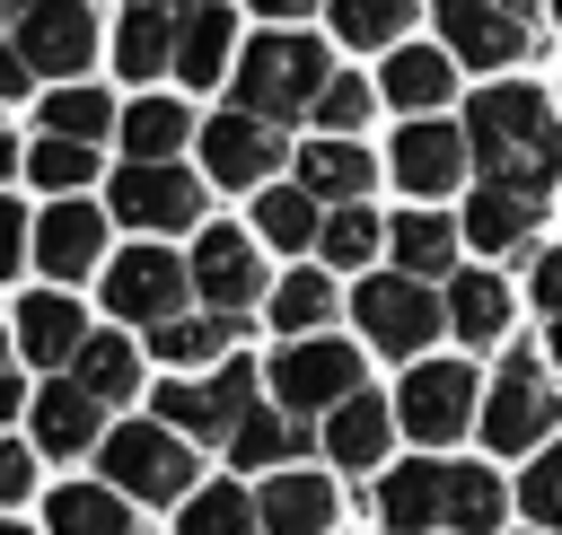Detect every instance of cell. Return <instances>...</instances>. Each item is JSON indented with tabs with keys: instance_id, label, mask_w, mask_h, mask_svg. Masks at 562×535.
<instances>
[{
	"instance_id": "cell-1",
	"label": "cell",
	"mask_w": 562,
	"mask_h": 535,
	"mask_svg": "<svg viewBox=\"0 0 562 535\" xmlns=\"http://www.w3.org/2000/svg\"><path fill=\"white\" fill-rule=\"evenodd\" d=\"M474 158H483V175L492 184H509V193H544L553 175H562V123H553V105H544V88H483L474 96Z\"/></svg>"
},
{
	"instance_id": "cell-2",
	"label": "cell",
	"mask_w": 562,
	"mask_h": 535,
	"mask_svg": "<svg viewBox=\"0 0 562 535\" xmlns=\"http://www.w3.org/2000/svg\"><path fill=\"white\" fill-rule=\"evenodd\" d=\"M325 79H334V61H325L316 35H281V26H272V35H255V44L237 53V105H246V114H272V123L316 114Z\"/></svg>"
},
{
	"instance_id": "cell-3",
	"label": "cell",
	"mask_w": 562,
	"mask_h": 535,
	"mask_svg": "<svg viewBox=\"0 0 562 535\" xmlns=\"http://www.w3.org/2000/svg\"><path fill=\"white\" fill-rule=\"evenodd\" d=\"M105 482L132 500H193V447L176 439V421H123L97 439Z\"/></svg>"
},
{
	"instance_id": "cell-4",
	"label": "cell",
	"mask_w": 562,
	"mask_h": 535,
	"mask_svg": "<svg viewBox=\"0 0 562 535\" xmlns=\"http://www.w3.org/2000/svg\"><path fill=\"white\" fill-rule=\"evenodd\" d=\"M351 316H360V333L378 342V351H395V360H413L430 333H439V298H430V281L422 272H378V281H360L351 289Z\"/></svg>"
},
{
	"instance_id": "cell-5",
	"label": "cell",
	"mask_w": 562,
	"mask_h": 535,
	"mask_svg": "<svg viewBox=\"0 0 562 535\" xmlns=\"http://www.w3.org/2000/svg\"><path fill=\"white\" fill-rule=\"evenodd\" d=\"M553 421H562V395H553L544 360H536V351H518V360L492 377V403H483V439H492V456H518V447H536Z\"/></svg>"
},
{
	"instance_id": "cell-6",
	"label": "cell",
	"mask_w": 562,
	"mask_h": 535,
	"mask_svg": "<svg viewBox=\"0 0 562 535\" xmlns=\"http://www.w3.org/2000/svg\"><path fill=\"white\" fill-rule=\"evenodd\" d=\"M114 219L123 228H193L202 219V184L176 158H132L114 175Z\"/></svg>"
},
{
	"instance_id": "cell-7",
	"label": "cell",
	"mask_w": 562,
	"mask_h": 535,
	"mask_svg": "<svg viewBox=\"0 0 562 535\" xmlns=\"http://www.w3.org/2000/svg\"><path fill=\"white\" fill-rule=\"evenodd\" d=\"M184 289H193V263H176V254H158V246H132V254L105 263V307H114L123 325H167Z\"/></svg>"
},
{
	"instance_id": "cell-8",
	"label": "cell",
	"mask_w": 562,
	"mask_h": 535,
	"mask_svg": "<svg viewBox=\"0 0 562 535\" xmlns=\"http://www.w3.org/2000/svg\"><path fill=\"white\" fill-rule=\"evenodd\" d=\"M395 421L413 430V439H457L465 421H474V368L465 360H422V368H404V395H395Z\"/></svg>"
},
{
	"instance_id": "cell-9",
	"label": "cell",
	"mask_w": 562,
	"mask_h": 535,
	"mask_svg": "<svg viewBox=\"0 0 562 535\" xmlns=\"http://www.w3.org/2000/svg\"><path fill=\"white\" fill-rule=\"evenodd\" d=\"M272 395L290 403V412H334L342 395H360V360H351V342H290L281 360H272Z\"/></svg>"
},
{
	"instance_id": "cell-10",
	"label": "cell",
	"mask_w": 562,
	"mask_h": 535,
	"mask_svg": "<svg viewBox=\"0 0 562 535\" xmlns=\"http://www.w3.org/2000/svg\"><path fill=\"white\" fill-rule=\"evenodd\" d=\"M465 149H474V132H457V123H430V114H413L404 132H395V149H386V167H395V184L413 193V202H439L457 175H465Z\"/></svg>"
},
{
	"instance_id": "cell-11",
	"label": "cell",
	"mask_w": 562,
	"mask_h": 535,
	"mask_svg": "<svg viewBox=\"0 0 562 535\" xmlns=\"http://www.w3.org/2000/svg\"><path fill=\"white\" fill-rule=\"evenodd\" d=\"M255 412V368L228 360L211 386H167L158 395V421H176L184 439H237V421Z\"/></svg>"
},
{
	"instance_id": "cell-12",
	"label": "cell",
	"mask_w": 562,
	"mask_h": 535,
	"mask_svg": "<svg viewBox=\"0 0 562 535\" xmlns=\"http://www.w3.org/2000/svg\"><path fill=\"white\" fill-rule=\"evenodd\" d=\"M430 9H439L448 53H457V61H474V70H509V61L527 53V26H518V9H509V0H430Z\"/></svg>"
},
{
	"instance_id": "cell-13",
	"label": "cell",
	"mask_w": 562,
	"mask_h": 535,
	"mask_svg": "<svg viewBox=\"0 0 562 535\" xmlns=\"http://www.w3.org/2000/svg\"><path fill=\"white\" fill-rule=\"evenodd\" d=\"M18 53H26L35 70H53V79H79V70L97 61V18H88L79 0H44V9L18 18Z\"/></svg>"
},
{
	"instance_id": "cell-14",
	"label": "cell",
	"mask_w": 562,
	"mask_h": 535,
	"mask_svg": "<svg viewBox=\"0 0 562 535\" xmlns=\"http://www.w3.org/2000/svg\"><path fill=\"white\" fill-rule=\"evenodd\" d=\"M281 158V123L272 114H211V132H202V167H211V184H263V167Z\"/></svg>"
},
{
	"instance_id": "cell-15",
	"label": "cell",
	"mask_w": 562,
	"mask_h": 535,
	"mask_svg": "<svg viewBox=\"0 0 562 535\" xmlns=\"http://www.w3.org/2000/svg\"><path fill=\"white\" fill-rule=\"evenodd\" d=\"M193 289H202L220 316H237V307L263 298V263H255L246 228H202V237H193Z\"/></svg>"
},
{
	"instance_id": "cell-16",
	"label": "cell",
	"mask_w": 562,
	"mask_h": 535,
	"mask_svg": "<svg viewBox=\"0 0 562 535\" xmlns=\"http://www.w3.org/2000/svg\"><path fill=\"white\" fill-rule=\"evenodd\" d=\"M35 263H44L53 281L97 272V263H105V210H88L79 193H61V202L35 219Z\"/></svg>"
},
{
	"instance_id": "cell-17",
	"label": "cell",
	"mask_w": 562,
	"mask_h": 535,
	"mask_svg": "<svg viewBox=\"0 0 562 535\" xmlns=\"http://www.w3.org/2000/svg\"><path fill=\"white\" fill-rule=\"evenodd\" d=\"M378 517H386V535H430V526H448V465H395L386 482H378Z\"/></svg>"
},
{
	"instance_id": "cell-18",
	"label": "cell",
	"mask_w": 562,
	"mask_h": 535,
	"mask_svg": "<svg viewBox=\"0 0 562 535\" xmlns=\"http://www.w3.org/2000/svg\"><path fill=\"white\" fill-rule=\"evenodd\" d=\"M79 342H88V325H79V298H61V289H26V298H18V351H26L35 368H61V360H79Z\"/></svg>"
},
{
	"instance_id": "cell-19",
	"label": "cell",
	"mask_w": 562,
	"mask_h": 535,
	"mask_svg": "<svg viewBox=\"0 0 562 535\" xmlns=\"http://www.w3.org/2000/svg\"><path fill=\"white\" fill-rule=\"evenodd\" d=\"M26 439L35 447H53V456H79V447H97L105 430H97V395L70 377V386H44L35 403H26Z\"/></svg>"
},
{
	"instance_id": "cell-20",
	"label": "cell",
	"mask_w": 562,
	"mask_h": 535,
	"mask_svg": "<svg viewBox=\"0 0 562 535\" xmlns=\"http://www.w3.org/2000/svg\"><path fill=\"white\" fill-rule=\"evenodd\" d=\"M255 500H263V526H272V535H325L334 509H342L334 482H325V474H299V465H281Z\"/></svg>"
},
{
	"instance_id": "cell-21",
	"label": "cell",
	"mask_w": 562,
	"mask_h": 535,
	"mask_svg": "<svg viewBox=\"0 0 562 535\" xmlns=\"http://www.w3.org/2000/svg\"><path fill=\"white\" fill-rule=\"evenodd\" d=\"M228 44H237V18H228L220 0L184 9V18H176V79H184V88H211V79L228 70Z\"/></svg>"
},
{
	"instance_id": "cell-22",
	"label": "cell",
	"mask_w": 562,
	"mask_h": 535,
	"mask_svg": "<svg viewBox=\"0 0 562 535\" xmlns=\"http://www.w3.org/2000/svg\"><path fill=\"white\" fill-rule=\"evenodd\" d=\"M386 105H404V114H430L439 96H457V53L448 44H404L395 61H386Z\"/></svg>"
},
{
	"instance_id": "cell-23",
	"label": "cell",
	"mask_w": 562,
	"mask_h": 535,
	"mask_svg": "<svg viewBox=\"0 0 562 535\" xmlns=\"http://www.w3.org/2000/svg\"><path fill=\"white\" fill-rule=\"evenodd\" d=\"M378 175V158H360V132H325L316 149H299V184L316 202H360Z\"/></svg>"
},
{
	"instance_id": "cell-24",
	"label": "cell",
	"mask_w": 562,
	"mask_h": 535,
	"mask_svg": "<svg viewBox=\"0 0 562 535\" xmlns=\"http://www.w3.org/2000/svg\"><path fill=\"white\" fill-rule=\"evenodd\" d=\"M386 430H395V412H386L378 395H342V403L325 412V447H334V465H351V474L386 465Z\"/></svg>"
},
{
	"instance_id": "cell-25",
	"label": "cell",
	"mask_w": 562,
	"mask_h": 535,
	"mask_svg": "<svg viewBox=\"0 0 562 535\" xmlns=\"http://www.w3.org/2000/svg\"><path fill=\"white\" fill-rule=\"evenodd\" d=\"M114 70H123V79L176 70V9H158V0L123 9V26H114Z\"/></svg>"
},
{
	"instance_id": "cell-26",
	"label": "cell",
	"mask_w": 562,
	"mask_h": 535,
	"mask_svg": "<svg viewBox=\"0 0 562 535\" xmlns=\"http://www.w3.org/2000/svg\"><path fill=\"white\" fill-rule=\"evenodd\" d=\"M457 237H465V219H439V210H404V219H386V246H395V263L404 272H422V281H439L448 263H457Z\"/></svg>"
},
{
	"instance_id": "cell-27",
	"label": "cell",
	"mask_w": 562,
	"mask_h": 535,
	"mask_svg": "<svg viewBox=\"0 0 562 535\" xmlns=\"http://www.w3.org/2000/svg\"><path fill=\"white\" fill-rule=\"evenodd\" d=\"M527 228H536V193L483 184V193L465 202V237H474L483 254H509V246H527Z\"/></svg>"
},
{
	"instance_id": "cell-28",
	"label": "cell",
	"mask_w": 562,
	"mask_h": 535,
	"mask_svg": "<svg viewBox=\"0 0 562 535\" xmlns=\"http://www.w3.org/2000/svg\"><path fill=\"white\" fill-rule=\"evenodd\" d=\"M132 491L114 482H61L53 491V535H132Z\"/></svg>"
},
{
	"instance_id": "cell-29",
	"label": "cell",
	"mask_w": 562,
	"mask_h": 535,
	"mask_svg": "<svg viewBox=\"0 0 562 535\" xmlns=\"http://www.w3.org/2000/svg\"><path fill=\"white\" fill-rule=\"evenodd\" d=\"M299 447H307V430L290 421V403H281V412H263V403H255V412L237 421V439H228V456H237V465H255V474L299 465Z\"/></svg>"
},
{
	"instance_id": "cell-30",
	"label": "cell",
	"mask_w": 562,
	"mask_h": 535,
	"mask_svg": "<svg viewBox=\"0 0 562 535\" xmlns=\"http://www.w3.org/2000/svg\"><path fill=\"white\" fill-rule=\"evenodd\" d=\"M448 325H457L465 342H501V333H509V289H501V272H465V281L448 289Z\"/></svg>"
},
{
	"instance_id": "cell-31",
	"label": "cell",
	"mask_w": 562,
	"mask_h": 535,
	"mask_svg": "<svg viewBox=\"0 0 562 535\" xmlns=\"http://www.w3.org/2000/svg\"><path fill=\"white\" fill-rule=\"evenodd\" d=\"M70 377H79L97 403H123V395L140 386V360H132V342H123V333H88V342H79V360H70Z\"/></svg>"
},
{
	"instance_id": "cell-32",
	"label": "cell",
	"mask_w": 562,
	"mask_h": 535,
	"mask_svg": "<svg viewBox=\"0 0 562 535\" xmlns=\"http://www.w3.org/2000/svg\"><path fill=\"white\" fill-rule=\"evenodd\" d=\"M255 228H263V246H325V219H316V193L307 184H281V193H263L255 202Z\"/></svg>"
},
{
	"instance_id": "cell-33",
	"label": "cell",
	"mask_w": 562,
	"mask_h": 535,
	"mask_svg": "<svg viewBox=\"0 0 562 535\" xmlns=\"http://www.w3.org/2000/svg\"><path fill=\"white\" fill-rule=\"evenodd\" d=\"M176 526H184V535H263V500H246L237 482H211V491L184 500Z\"/></svg>"
},
{
	"instance_id": "cell-34",
	"label": "cell",
	"mask_w": 562,
	"mask_h": 535,
	"mask_svg": "<svg viewBox=\"0 0 562 535\" xmlns=\"http://www.w3.org/2000/svg\"><path fill=\"white\" fill-rule=\"evenodd\" d=\"M44 132H61V140H105L114 132V105H105V88H53L44 96Z\"/></svg>"
},
{
	"instance_id": "cell-35",
	"label": "cell",
	"mask_w": 562,
	"mask_h": 535,
	"mask_svg": "<svg viewBox=\"0 0 562 535\" xmlns=\"http://www.w3.org/2000/svg\"><path fill=\"white\" fill-rule=\"evenodd\" d=\"M184 132H193V114H184V105H167V96H149V105H132V114H123V149H132V158H176V149H184Z\"/></svg>"
},
{
	"instance_id": "cell-36",
	"label": "cell",
	"mask_w": 562,
	"mask_h": 535,
	"mask_svg": "<svg viewBox=\"0 0 562 535\" xmlns=\"http://www.w3.org/2000/svg\"><path fill=\"white\" fill-rule=\"evenodd\" d=\"M263 307H272V325H281V333H316V325H325L342 298H334V281H325V272H290V281L263 298Z\"/></svg>"
},
{
	"instance_id": "cell-37",
	"label": "cell",
	"mask_w": 562,
	"mask_h": 535,
	"mask_svg": "<svg viewBox=\"0 0 562 535\" xmlns=\"http://www.w3.org/2000/svg\"><path fill=\"white\" fill-rule=\"evenodd\" d=\"M18 167H26V175H35L44 193H79V184L97 175V158H88V140H61V132H44V140H35V149H26Z\"/></svg>"
},
{
	"instance_id": "cell-38",
	"label": "cell",
	"mask_w": 562,
	"mask_h": 535,
	"mask_svg": "<svg viewBox=\"0 0 562 535\" xmlns=\"http://www.w3.org/2000/svg\"><path fill=\"white\" fill-rule=\"evenodd\" d=\"M149 351L176 368V360H211V351H228V316L211 307V316H167V325H149Z\"/></svg>"
},
{
	"instance_id": "cell-39",
	"label": "cell",
	"mask_w": 562,
	"mask_h": 535,
	"mask_svg": "<svg viewBox=\"0 0 562 535\" xmlns=\"http://www.w3.org/2000/svg\"><path fill=\"white\" fill-rule=\"evenodd\" d=\"M492 517H501V482H492V465H448V526L492 535Z\"/></svg>"
},
{
	"instance_id": "cell-40",
	"label": "cell",
	"mask_w": 562,
	"mask_h": 535,
	"mask_svg": "<svg viewBox=\"0 0 562 535\" xmlns=\"http://www.w3.org/2000/svg\"><path fill=\"white\" fill-rule=\"evenodd\" d=\"M413 18V0H334V35L342 44H395Z\"/></svg>"
},
{
	"instance_id": "cell-41",
	"label": "cell",
	"mask_w": 562,
	"mask_h": 535,
	"mask_svg": "<svg viewBox=\"0 0 562 535\" xmlns=\"http://www.w3.org/2000/svg\"><path fill=\"white\" fill-rule=\"evenodd\" d=\"M378 237H386V219H369L360 202H334V210H325V254H334L342 272H351V263H369V254H378Z\"/></svg>"
},
{
	"instance_id": "cell-42",
	"label": "cell",
	"mask_w": 562,
	"mask_h": 535,
	"mask_svg": "<svg viewBox=\"0 0 562 535\" xmlns=\"http://www.w3.org/2000/svg\"><path fill=\"white\" fill-rule=\"evenodd\" d=\"M518 509H527L536 526H553V535H562V447H544V456L527 465V482H518Z\"/></svg>"
},
{
	"instance_id": "cell-43",
	"label": "cell",
	"mask_w": 562,
	"mask_h": 535,
	"mask_svg": "<svg viewBox=\"0 0 562 535\" xmlns=\"http://www.w3.org/2000/svg\"><path fill=\"white\" fill-rule=\"evenodd\" d=\"M378 96H386V88H369V79H325V96H316V123H325V132H360Z\"/></svg>"
},
{
	"instance_id": "cell-44",
	"label": "cell",
	"mask_w": 562,
	"mask_h": 535,
	"mask_svg": "<svg viewBox=\"0 0 562 535\" xmlns=\"http://www.w3.org/2000/svg\"><path fill=\"white\" fill-rule=\"evenodd\" d=\"M35 439H0V500H26L35 491V456H26Z\"/></svg>"
},
{
	"instance_id": "cell-45",
	"label": "cell",
	"mask_w": 562,
	"mask_h": 535,
	"mask_svg": "<svg viewBox=\"0 0 562 535\" xmlns=\"http://www.w3.org/2000/svg\"><path fill=\"white\" fill-rule=\"evenodd\" d=\"M536 307H544V316H562V246H553V254H536Z\"/></svg>"
},
{
	"instance_id": "cell-46",
	"label": "cell",
	"mask_w": 562,
	"mask_h": 535,
	"mask_svg": "<svg viewBox=\"0 0 562 535\" xmlns=\"http://www.w3.org/2000/svg\"><path fill=\"white\" fill-rule=\"evenodd\" d=\"M255 9H263V18H307L316 0H255Z\"/></svg>"
},
{
	"instance_id": "cell-47",
	"label": "cell",
	"mask_w": 562,
	"mask_h": 535,
	"mask_svg": "<svg viewBox=\"0 0 562 535\" xmlns=\"http://www.w3.org/2000/svg\"><path fill=\"white\" fill-rule=\"evenodd\" d=\"M0 9H9V18H26V9H44V0H0Z\"/></svg>"
},
{
	"instance_id": "cell-48",
	"label": "cell",
	"mask_w": 562,
	"mask_h": 535,
	"mask_svg": "<svg viewBox=\"0 0 562 535\" xmlns=\"http://www.w3.org/2000/svg\"><path fill=\"white\" fill-rule=\"evenodd\" d=\"M158 9H202V0H158Z\"/></svg>"
},
{
	"instance_id": "cell-49",
	"label": "cell",
	"mask_w": 562,
	"mask_h": 535,
	"mask_svg": "<svg viewBox=\"0 0 562 535\" xmlns=\"http://www.w3.org/2000/svg\"><path fill=\"white\" fill-rule=\"evenodd\" d=\"M553 360H562V316H553Z\"/></svg>"
},
{
	"instance_id": "cell-50",
	"label": "cell",
	"mask_w": 562,
	"mask_h": 535,
	"mask_svg": "<svg viewBox=\"0 0 562 535\" xmlns=\"http://www.w3.org/2000/svg\"><path fill=\"white\" fill-rule=\"evenodd\" d=\"M509 9H518V18H527V9H536V0H509Z\"/></svg>"
},
{
	"instance_id": "cell-51",
	"label": "cell",
	"mask_w": 562,
	"mask_h": 535,
	"mask_svg": "<svg viewBox=\"0 0 562 535\" xmlns=\"http://www.w3.org/2000/svg\"><path fill=\"white\" fill-rule=\"evenodd\" d=\"M9 535H26V526H9Z\"/></svg>"
},
{
	"instance_id": "cell-52",
	"label": "cell",
	"mask_w": 562,
	"mask_h": 535,
	"mask_svg": "<svg viewBox=\"0 0 562 535\" xmlns=\"http://www.w3.org/2000/svg\"><path fill=\"white\" fill-rule=\"evenodd\" d=\"M553 9H562V0H553Z\"/></svg>"
}]
</instances>
